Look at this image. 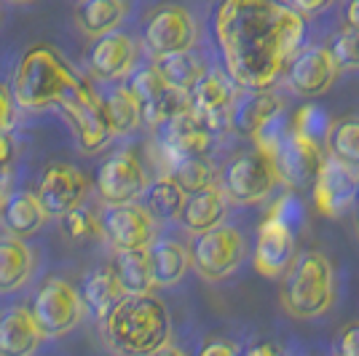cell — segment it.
I'll use <instances>...</instances> for the list:
<instances>
[{"mask_svg":"<svg viewBox=\"0 0 359 356\" xmlns=\"http://www.w3.org/2000/svg\"><path fill=\"white\" fill-rule=\"evenodd\" d=\"M306 16L282 0H220L215 43L239 89H273L309 46Z\"/></svg>","mask_w":359,"mask_h":356,"instance_id":"cell-1","label":"cell"},{"mask_svg":"<svg viewBox=\"0 0 359 356\" xmlns=\"http://www.w3.org/2000/svg\"><path fill=\"white\" fill-rule=\"evenodd\" d=\"M107 343L132 356L164 351L172 338V319L161 297L153 292H129L102 322Z\"/></svg>","mask_w":359,"mask_h":356,"instance_id":"cell-2","label":"cell"},{"mask_svg":"<svg viewBox=\"0 0 359 356\" xmlns=\"http://www.w3.org/2000/svg\"><path fill=\"white\" fill-rule=\"evenodd\" d=\"M86 86L75 67L51 43H32L16 64L14 97L25 110L60 107L70 94Z\"/></svg>","mask_w":359,"mask_h":356,"instance_id":"cell-3","label":"cell"},{"mask_svg":"<svg viewBox=\"0 0 359 356\" xmlns=\"http://www.w3.org/2000/svg\"><path fill=\"white\" fill-rule=\"evenodd\" d=\"M303 223H306L303 201L292 191L282 193L273 201L255 238L252 263L260 276H269V279L285 276L287 268L298 257V238Z\"/></svg>","mask_w":359,"mask_h":356,"instance_id":"cell-4","label":"cell"},{"mask_svg":"<svg viewBox=\"0 0 359 356\" xmlns=\"http://www.w3.org/2000/svg\"><path fill=\"white\" fill-rule=\"evenodd\" d=\"M282 306L292 319H322L335 303V268L319 249H303L287 268Z\"/></svg>","mask_w":359,"mask_h":356,"instance_id":"cell-5","label":"cell"},{"mask_svg":"<svg viewBox=\"0 0 359 356\" xmlns=\"http://www.w3.org/2000/svg\"><path fill=\"white\" fill-rule=\"evenodd\" d=\"M191 257H194L196 273L207 282H223L231 279L250 257V238L233 223H220L196 233L191 241Z\"/></svg>","mask_w":359,"mask_h":356,"instance_id":"cell-6","label":"cell"},{"mask_svg":"<svg viewBox=\"0 0 359 356\" xmlns=\"http://www.w3.org/2000/svg\"><path fill=\"white\" fill-rule=\"evenodd\" d=\"M220 185L231 204L255 207V204L269 201L273 191L282 185V177H279L273 156L255 145L252 150H244L228 161Z\"/></svg>","mask_w":359,"mask_h":356,"instance_id":"cell-7","label":"cell"},{"mask_svg":"<svg viewBox=\"0 0 359 356\" xmlns=\"http://www.w3.org/2000/svg\"><path fill=\"white\" fill-rule=\"evenodd\" d=\"M142 43L150 57L161 60L180 51H191L198 43V25L194 14L185 6L166 3L150 11L148 22L142 27Z\"/></svg>","mask_w":359,"mask_h":356,"instance_id":"cell-8","label":"cell"},{"mask_svg":"<svg viewBox=\"0 0 359 356\" xmlns=\"http://www.w3.org/2000/svg\"><path fill=\"white\" fill-rule=\"evenodd\" d=\"M311 198L319 214L344 217L359 204V166H351L335 153H327L311 185Z\"/></svg>","mask_w":359,"mask_h":356,"instance_id":"cell-9","label":"cell"},{"mask_svg":"<svg viewBox=\"0 0 359 356\" xmlns=\"http://www.w3.org/2000/svg\"><path fill=\"white\" fill-rule=\"evenodd\" d=\"M83 311H86V303L81 297V289H75L65 279H48L32 297V313L46 332V338L67 335L83 319Z\"/></svg>","mask_w":359,"mask_h":356,"instance_id":"cell-10","label":"cell"},{"mask_svg":"<svg viewBox=\"0 0 359 356\" xmlns=\"http://www.w3.org/2000/svg\"><path fill=\"white\" fill-rule=\"evenodd\" d=\"M60 110L65 113V118L70 121L75 139H78L81 150H86V153L105 148L107 139L116 137L113 126H110V118H107L105 102L91 91L89 83L81 86L75 94H70L60 104Z\"/></svg>","mask_w":359,"mask_h":356,"instance_id":"cell-11","label":"cell"},{"mask_svg":"<svg viewBox=\"0 0 359 356\" xmlns=\"http://www.w3.org/2000/svg\"><path fill=\"white\" fill-rule=\"evenodd\" d=\"M341 64L332 51V46H306L295 60L290 62L285 73L287 89L295 97L311 100L319 97L338 81Z\"/></svg>","mask_w":359,"mask_h":356,"instance_id":"cell-12","label":"cell"},{"mask_svg":"<svg viewBox=\"0 0 359 356\" xmlns=\"http://www.w3.org/2000/svg\"><path fill=\"white\" fill-rule=\"evenodd\" d=\"M325 142H319L314 137H306V134L295 132L290 126L287 137L282 139V145L273 153V161L279 169V177L285 185L303 191V188H311L316 179V172L325 161Z\"/></svg>","mask_w":359,"mask_h":356,"instance_id":"cell-13","label":"cell"},{"mask_svg":"<svg viewBox=\"0 0 359 356\" xmlns=\"http://www.w3.org/2000/svg\"><path fill=\"white\" fill-rule=\"evenodd\" d=\"M239 86L231 75L223 70H207L201 81L191 89V107L198 118L204 121L215 134L233 126V102H236Z\"/></svg>","mask_w":359,"mask_h":356,"instance_id":"cell-14","label":"cell"},{"mask_svg":"<svg viewBox=\"0 0 359 356\" xmlns=\"http://www.w3.org/2000/svg\"><path fill=\"white\" fill-rule=\"evenodd\" d=\"M150 179L137 153L118 150L107 158L97 172V193L105 204H129L140 201L148 191Z\"/></svg>","mask_w":359,"mask_h":356,"instance_id":"cell-15","label":"cell"},{"mask_svg":"<svg viewBox=\"0 0 359 356\" xmlns=\"http://www.w3.org/2000/svg\"><path fill=\"white\" fill-rule=\"evenodd\" d=\"M102 233L116 249L150 247L158 238V217L145 204H110L102 212Z\"/></svg>","mask_w":359,"mask_h":356,"instance_id":"cell-16","label":"cell"},{"mask_svg":"<svg viewBox=\"0 0 359 356\" xmlns=\"http://www.w3.org/2000/svg\"><path fill=\"white\" fill-rule=\"evenodd\" d=\"M89 191L91 182L81 169H75L70 163H51L41 174L35 193L41 196L46 212L51 217H62L70 209L83 207V201L89 198Z\"/></svg>","mask_w":359,"mask_h":356,"instance_id":"cell-17","label":"cell"},{"mask_svg":"<svg viewBox=\"0 0 359 356\" xmlns=\"http://www.w3.org/2000/svg\"><path fill=\"white\" fill-rule=\"evenodd\" d=\"M140 60V48L132 35L121 30H110L100 38H94V46L89 48V67L100 81L121 83L132 78Z\"/></svg>","mask_w":359,"mask_h":356,"instance_id":"cell-18","label":"cell"},{"mask_svg":"<svg viewBox=\"0 0 359 356\" xmlns=\"http://www.w3.org/2000/svg\"><path fill=\"white\" fill-rule=\"evenodd\" d=\"M164 139L172 161H180L188 156H207L212 148V139H215V132L196 116L194 107H188L185 113H180L164 123Z\"/></svg>","mask_w":359,"mask_h":356,"instance_id":"cell-19","label":"cell"},{"mask_svg":"<svg viewBox=\"0 0 359 356\" xmlns=\"http://www.w3.org/2000/svg\"><path fill=\"white\" fill-rule=\"evenodd\" d=\"M46 332L41 329L32 308H11L0 316V354L30 356L41 348Z\"/></svg>","mask_w":359,"mask_h":356,"instance_id":"cell-20","label":"cell"},{"mask_svg":"<svg viewBox=\"0 0 359 356\" xmlns=\"http://www.w3.org/2000/svg\"><path fill=\"white\" fill-rule=\"evenodd\" d=\"M228 196H225L223 185H210L204 191H196V193H188L185 198V207L180 212V220L177 223L191 233H204L210 231L215 225H220L228 214Z\"/></svg>","mask_w":359,"mask_h":356,"instance_id":"cell-21","label":"cell"},{"mask_svg":"<svg viewBox=\"0 0 359 356\" xmlns=\"http://www.w3.org/2000/svg\"><path fill=\"white\" fill-rule=\"evenodd\" d=\"M282 110H287L285 100L271 89H239L231 121H233V129L239 134L252 137L266 121L273 118Z\"/></svg>","mask_w":359,"mask_h":356,"instance_id":"cell-22","label":"cell"},{"mask_svg":"<svg viewBox=\"0 0 359 356\" xmlns=\"http://www.w3.org/2000/svg\"><path fill=\"white\" fill-rule=\"evenodd\" d=\"M35 254L16 233L0 236V295H14L30 282Z\"/></svg>","mask_w":359,"mask_h":356,"instance_id":"cell-23","label":"cell"},{"mask_svg":"<svg viewBox=\"0 0 359 356\" xmlns=\"http://www.w3.org/2000/svg\"><path fill=\"white\" fill-rule=\"evenodd\" d=\"M123 295H129L121 284L116 268H97L83 276L81 284V297L86 303V311H91L100 322H105V316L118 306Z\"/></svg>","mask_w":359,"mask_h":356,"instance_id":"cell-24","label":"cell"},{"mask_svg":"<svg viewBox=\"0 0 359 356\" xmlns=\"http://www.w3.org/2000/svg\"><path fill=\"white\" fill-rule=\"evenodd\" d=\"M3 217H6V228H8V233H16V236L27 238V236H35V233L46 225V220H48L51 214L46 212L43 201H41V196L38 193L19 191V193L8 196Z\"/></svg>","mask_w":359,"mask_h":356,"instance_id":"cell-25","label":"cell"},{"mask_svg":"<svg viewBox=\"0 0 359 356\" xmlns=\"http://www.w3.org/2000/svg\"><path fill=\"white\" fill-rule=\"evenodd\" d=\"M113 268L118 273L121 284L126 292H153L156 282V271H153V252L150 247H137V249H118Z\"/></svg>","mask_w":359,"mask_h":356,"instance_id":"cell-26","label":"cell"},{"mask_svg":"<svg viewBox=\"0 0 359 356\" xmlns=\"http://www.w3.org/2000/svg\"><path fill=\"white\" fill-rule=\"evenodd\" d=\"M150 252H153V271H156L158 287L180 284L194 266L191 247H182L175 238H156L150 244Z\"/></svg>","mask_w":359,"mask_h":356,"instance_id":"cell-27","label":"cell"},{"mask_svg":"<svg viewBox=\"0 0 359 356\" xmlns=\"http://www.w3.org/2000/svg\"><path fill=\"white\" fill-rule=\"evenodd\" d=\"M123 19H126V0H81L75 8L78 27L91 38L118 30Z\"/></svg>","mask_w":359,"mask_h":356,"instance_id":"cell-28","label":"cell"},{"mask_svg":"<svg viewBox=\"0 0 359 356\" xmlns=\"http://www.w3.org/2000/svg\"><path fill=\"white\" fill-rule=\"evenodd\" d=\"M102 102H105L107 118H110V126H113L116 137H126V134L137 132V126L145 121L142 104H140L137 94L129 86H118L116 83V89L107 91Z\"/></svg>","mask_w":359,"mask_h":356,"instance_id":"cell-29","label":"cell"},{"mask_svg":"<svg viewBox=\"0 0 359 356\" xmlns=\"http://www.w3.org/2000/svg\"><path fill=\"white\" fill-rule=\"evenodd\" d=\"M188 191L180 185L175 174L153 179L145 191V207L158 217V220H180V212L185 207Z\"/></svg>","mask_w":359,"mask_h":356,"instance_id":"cell-30","label":"cell"},{"mask_svg":"<svg viewBox=\"0 0 359 356\" xmlns=\"http://www.w3.org/2000/svg\"><path fill=\"white\" fill-rule=\"evenodd\" d=\"M156 64H158V70H161V75L166 78L169 86H175L180 91H188V94L201 81V75L210 70V64L201 60L194 48L172 54V57H161Z\"/></svg>","mask_w":359,"mask_h":356,"instance_id":"cell-31","label":"cell"},{"mask_svg":"<svg viewBox=\"0 0 359 356\" xmlns=\"http://www.w3.org/2000/svg\"><path fill=\"white\" fill-rule=\"evenodd\" d=\"M327 148L346 163L359 166V116H346L338 123H332Z\"/></svg>","mask_w":359,"mask_h":356,"instance_id":"cell-32","label":"cell"},{"mask_svg":"<svg viewBox=\"0 0 359 356\" xmlns=\"http://www.w3.org/2000/svg\"><path fill=\"white\" fill-rule=\"evenodd\" d=\"M175 177L180 179V185L196 193V191H204L210 185H217V174H215V166L207 161V156H188V158H180L175 161Z\"/></svg>","mask_w":359,"mask_h":356,"instance_id":"cell-33","label":"cell"},{"mask_svg":"<svg viewBox=\"0 0 359 356\" xmlns=\"http://www.w3.org/2000/svg\"><path fill=\"white\" fill-rule=\"evenodd\" d=\"M129 89L137 94V100H140V104H142V116H145V110H150V107L158 102V100H161L172 86L166 83V78L161 75L158 64H153V67L140 70V73L132 78Z\"/></svg>","mask_w":359,"mask_h":356,"instance_id":"cell-34","label":"cell"},{"mask_svg":"<svg viewBox=\"0 0 359 356\" xmlns=\"http://www.w3.org/2000/svg\"><path fill=\"white\" fill-rule=\"evenodd\" d=\"M292 129L306 134V137H314L319 142H327L330 129H332V118L327 116L325 107L309 102L292 113Z\"/></svg>","mask_w":359,"mask_h":356,"instance_id":"cell-35","label":"cell"},{"mask_svg":"<svg viewBox=\"0 0 359 356\" xmlns=\"http://www.w3.org/2000/svg\"><path fill=\"white\" fill-rule=\"evenodd\" d=\"M332 51H335L341 67H359V27H346L335 38Z\"/></svg>","mask_w":359,"mask_h":356,"instance_id":"cell-36","label":"cell"},{"mask_svg":"<svg viewBox=\"0 0 359 356\" xmlns=\"http://www.w3.org/2000/svg\"><path fill=\"white\" fill-rule=\"evenodd\" d=\"M62 223H65V233H67L70 238L89 236L91 228H94V223H91V214L83 207H75V209H70L67 214H62Z\"/></svg>","mask_w":359,"mask_h":356,"instance_id":"cell-37","label":"cell"},{"mask_svg":"<svg viewBox=\"0 0 359 356\" xmlns=\"http://www.w3.org/2000/svg\"><path fill=\"white\" fill-rule=\"evenodd\" d=\"M14 107H16L14 91H8L0 83V132H8L11 129V123H14Z\"/></svg>","mask_w":359,"mask_h":356,"instance_id":"cell-38","label":"cell"},{"mask_svg":"<svg viewBox=\"0 0 359 356\" xmlns=\"http://www.w3.org/2000/svg\"><path fill=\"white\" fill-rule=\"evenodd\" d=\"M338 351L344 356H359V322L344 327V332L338 338Z\"/></svg>","mask_w":359,"mask_h":356,"instance_id":"cell-39","label":"cell"},{"mask_svg":"<svg viewBox=\"0 0 359 356\" xmlns=\"http://www.w3.org/2000/svg\"><path fill=\"white\" fill-rule=\"evenodd\" d=\"M332 3H335V0H290V6L298 8L306 19H314V16L325 14Z\"/></svg>","mask_w":359,"mask_h":356,"instance_id":"cell-40","label":"cell"},{"mask_svg":"<svg viewBox=\"0 0 359 356\" xmlns=\"http://www.w3.org/2000/svg\"><path fill=\"white\" fill-rule=\"evenodd\" d=\"M11 161H14V139L8 137V132H0V182L8 174Z\"/></svg>","mask_w":359,"mask_h":356,"instance_id":"cell-41","label":"cell"},{"mask_svg":"<svg viewBox=\"0 0 359 356\" xmlns=\"http://www.w3.org/2000/svg\"><path fill=\"white\" fill-rule=\"evenodd\" d=\"M201 354L204 356H217V354H223V356H231V354H239V345L236 343H231V341H210V343H204L201 345Z\"/></svg>","mask_w":359,"mask_h":356,"instance_id":"cell-42","label":"cell"},{"mask_svg":"<svg viewBox=\"0 0 359 356\" xmlns=\"http://www.w3.org/2000/svg\"><path fill=\"white\" fill-rule=\"evenodd\" d=\"M250 354H279V348L273 343H263V345H255L250 348Z\"/></svg>","mask_w":359,"mask_h":356,"instance_id":"cell-43","label":"cell"},{"mask_svg":"<svg viewBox=\"0 0 359 356\" xmlns=\"http://www.w3.org/2000/svg\"><path fill=\"white\" fill-rule=\"evenodd\" d=\"M11 3H19V6H25V3H35V0H11Z\"/></svg>","mask_w":359,"mask_h":356,"instance_id":"cell-44","label":"cell"},{"mask_svg":"<svg viewBox=\"0 0 359 356\" xmlns=\"http://www.w3.org/2000/svg\"><path fill=\"white\" fill-rule=\"evenodd\" d=\"M357 214H359V204H357Z\"/></svg>","mask_w":359,"mask_h":356,"instance_id":"cell-45","label":"cell"}]
</instances>
